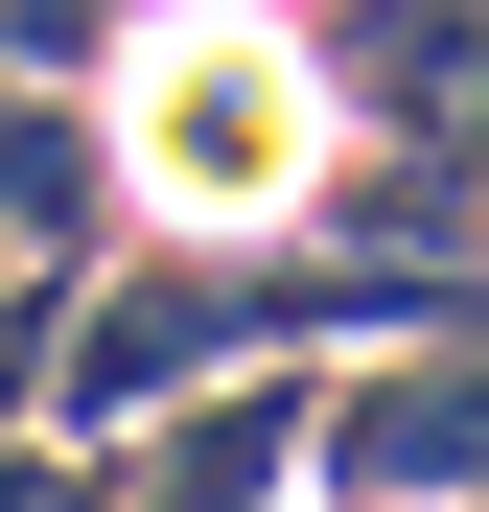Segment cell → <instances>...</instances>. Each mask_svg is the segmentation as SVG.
<instances>
[{
    "label": "cell",
    "instance_id": "3957f363",
    "mask_svg": "<svg viewBox=\"0 0 489 512\" xmlns=\"http://www.w3.org/2000/svg\"><path fill=\"white\" fill-rule=\"evenodd\" d=\"M303 466H326V512H489V326L420 373L373 350L350 396H303Z\"/></svg>",
    "mask_w": 489,
    "mask_h": 512
},
{
    "label": "cell",
    "instance_id": "5b68a950",
    "mask_svg": "<svg viewBox=\"0 0 489 512\" xmlns=\"http://www.w3.org/2000/svg\"><path fill=\"white\" fill-rule=\"evenodd\" d=\"M24 70H117V0H0V94Z\"/></svg>",
    "mask_w": 489,
    "mask_h": 512
},
{
    "label": "cell",
    "instance_id": "8992f818",
    "mask_svg": "<svg viewBox=\"0 0 489 512\" xmlns=\"http://www.w3.org/2000/svg\"><path fill=\"white\" fill-rule=\"evenodd\" d=\"M0 280H70V256H0Z\"/></svg>",
    "mask_w": 489,
    "mask_h": 512
},
{
    "label": "cell",
    "instance_id": "6da1fadb",
    "mask_svg": "<svg viewBox=\"0 0 489 512\" xmlns=\"http://www.w3.org/2000/svg\"><path fill=\"white\" fill-rule=\"evenodd\" d=\"M94 163L163 256H280L326 210V163H350V117H326L280 0H140L117 70H94Z\"/></svg>",
    "mask_w": 489,
    "mask_h": 512
},
{
    "label": "cell",
    "instance_id": "7a4b0ae2",
    "mask_svg": "<svg viewBox=\"0 0 489 512\" xmlns=\"http://www.w3.org/2000/svg\"><path fill=\"white\" fill-rule=\"evenodd\" d=\"M326 117H350V163H396V187H443L489 233V0H280Z\"/></svg>",
    "mask_w": 489,
    "mask_h": 512
},
{
    "label": "cell",
    "instance_id": "277c9868",
    "mask_svg": "<svg viewBox=\"0 0 489 512\" xmlns=\"http://www.w3.org/2000/svg\"><path fill=\"white\" fill-rule=\"evenodd\" d=\"M280 466H303V396H187L140 443V512H280Z\"/></svg>",
    "mask_w": 489,
    "mask_h": 512
}]
</instances>
